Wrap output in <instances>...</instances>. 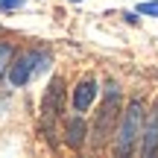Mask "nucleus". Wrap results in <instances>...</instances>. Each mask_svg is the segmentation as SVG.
Returning <instances> with one entry per match:
<instances>
[{
  "mask_svg": "<svg viewBox=\"0 0 158 158\" xmlns=\"http://www.w3.org/2000/svg\"><path fill=\"white\" fill-rule=\"evenodd\" d=\"M27 0H0V12H12V9H21Z\"/></svg>",
  "mask_w": 158,
  "mask_h": 158,
  "instance_id": "9d476101",
  "label": "nucleus"
},
{
  "mask_svg": "<svg viewBox=\"0 0 158 158\" xmlns=\"http://www.w3.org/2000/svg\"><path fill=\"white\" fill-rule=\"evenodd\" d=\"M97 94H100V88H97V79H94V76L79 79L76 88H73V97H70V106H73V111H79V114L88 111V108L94 106Z\"/></svg>",
  "mask_w": 158,
  "mask_h": 158,
  "instance_id": "423d86ee",
  "label": "nucleus"
},
{
  "mask_svg": "<svg viewBox=\"0 0 158 158\" xmlns=\"http://www.w3.org/2000/svg\"><path fill=\"white\" fill-rule=\"evenodd\" d=\"M12 59H15V47L9 44V41H0V79L9 73V64Z\"/></svg>",
  "mask_w": 158,
  "mask_h": 158,
  "instance_id": "6e6552de",
  "label": "nucleus"
},
{
  "mask_svg": "<svg viewBox=\"0 0 158 158\" xmlns=\"http://www.w3.org/2000/svg\"><path fill=\"white\" fill-rule=\"evenodd\" d=\"M120 100H123L120 85L117 82H106V88H102V102H100V108H97V114H94V123H91V143H94L97 149L106 147V143L117 135L120 117H123Z\"/></svg>",
  "mask_w": 158,
  "mask_h": 158,
  "instance_id": "f257e3e1",
  "label": "nucleus"
},
{
  "mask_svg": "<svg viewBox=\"0 0 158 158\" xmlns=\"http://www.w3.org/2000/svg\"><path fill=\"white\" fill-rule=\"evenodd\" d=\"M143 102L141 100H129V106L123 108V117H120V126H117V141H114V152L117 155H132L138 147V138L143 135Z\"/></svg>",
  "mask_w": 158,
  "mask_h": 158,
  "instance_id": "f03ea898",
  "label": "nucleus"
},
{
  "mask_svg": "<svg viewBox=\"0 0 158 158\" xmlns=\"http://www.w3.org/2000/svg\"><path fill=\"white\" fill-rule=\"evenodd\" d=\"M138 15L158 18V0H147V3H138Z\"/></svg>",
  "mask_w": 158,
  "mask_h": 158,
  "instance_id": "1a4fd4ad",
  "label": "nucleus"
},
{
  "mask_svg": "<svg viewBox=\"0 0 158 158\" xmlns=\"http://www.w3.org/2000/svg\"><path fill=\"white\" fill-rule=\"evenodd\" d=\"M141 155L152 158L158 155V102L147 111V120H143V135H141Z\"/></svg>",
  "mask_w": 158,
  "mask_h": 158,
  "instance_id": "39448f33",
  "label": "nucleus"
},
{
  "mask_svg": "<svg viewBox=\"0 0 158 158\" xmlns=\"http://www.w3.org/2000/svg\"><path fill=\"white\" fill-rule=\"evenodd\" d=\"M64 111V82L62 76H53L50 85L44 88V97H41V120H44V129H50L53 120Z\"/></svg>",
  "mask_w": 158,
  "mask_h": 158,
  "instance_id": "20e7f679",
  "label": "nucleus"
},
{
  "mask_svg": "<svg viewBox=\"0 0 158 158\" xmlns=\"http://www.w3.org/2000/svg\"><path fill=\"white\" fill-rule=\"evenodd\" d=\"M70 3H79V0H70Z\"/></svg>",
  "mask_w": 158,
  "mask_h": 158,
  "instance_id": "9b49d317",
  "label": "nucleus"
},
{
  "mask_svg": "<svg viewBox=\"0 0 158 158\" xmlns=\"http://www.w3.org/2000/svg\"><path fill=\"white\" fill-rule=\"evenodd\" d=\"M88 138H91V129H88V123H85V117L76 111L73 117L68 120V126H64V143H68L70 149H82Z\"/></svg>",
  "mask_w": 158,
  "mask_h": 158,
  "instance_id": "0eeeda50",
  "label": "nucleus"
},
{
  "mask_svg": "<svg viewBox=\"0 0 158 158\" xmlns=\"http://www.w3.org/2000/svg\"><path fill=\"white\" fill-rule=\"evenodd\" d=\"M50 68V53L41 50V47H32V50H21L9 64V85L12 88H23L32 76L44 73Z\"/></svg>",
  "mask_w": 158,
  "mask_h": 158,
  "instance_id": "7ed1b4c3",
  "label": "nucleus"
}]
</instances>
